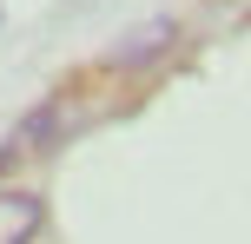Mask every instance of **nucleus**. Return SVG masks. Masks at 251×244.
Returning a JSON list of instances; mask_svg holds the SVG:
<instances>
[{
  "instance_id": "nucleus-1",
  "label": "nucleus",
  "mask_w": 251,
  "mask_h": 244,
  "mask_svg": "<svg viewBox=\"0 0 251 244\" xmlns=\"http://www.w3.org/2000/svg\"><path fill=\"white\" fill-rule=\"evenodd\" d=\"M172 40H178V20H165V13H159V20L132 26V33L119 40V53H113L106 66H113V73H139V66H152V60H159L165 46H172Z\"/></svg>"
},
{
  "instance_id": "nucleus-2",
  "label": "nucleus",
  "mask_w": 251,
  "mask_h": 244,
  "mask_svg": "<svg viewBox=\"0 0 251 244\" xmlns=\"http://www.w3.org/2000/svg\"><path fill=\"white\" fill-rule=\"evenodd\" d=\"M47 224V198L40 192H0V244H33Z\"/></svg>"
}]
</instances>
